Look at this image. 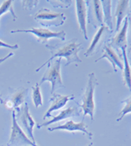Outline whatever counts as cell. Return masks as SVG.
<instances>
[{
  "label": "cell",
  "mask_w": 131,
  "mask_h": 146,
  "mask_svg": "<svg viewBox=\"0 0 131 146\" xmlns=\"http://www.w3.org/2000/svg\"><path fill=\"white\" fill-rule=\"evenodd\" d=\"M81 46H82V44L77 43L76 40H72L71 42L67 43L65 45L58 48L57 52L52 53L51 58L47 62H45L44 64H42L38 69H36V72H39L46 65H48V66H50V62L56 58H66L67 62L66 63V66H68L69 64H71V63L82 62V60L79 57V52L81 50Z\"/></svg>",
  "instance_id": "obj_1"
},
{
  "label": "cell",
  "mask_w": 131,
  "mask_h": 146,
  "mask_svg": "<svg viewBox=\"0 0 131 146\" xmlns=\"http://www.w3.org/2000/svg\"><path fill=\"white\" fill-rule=\"evenodd\" d=\"M98 85V81L95 73H89L85 94L82 98V104L79 105L83 110L84 117L89 115L92 121H93L94 119V112H95L94 92Z\"/></svg>",
  "instance_id": "obj_2"
},
{
  "label": "cell",
  "mask_w": 131,
  "mask_h": 146,
  "mask_svg": "<svg viewBox=\"0 0 131 146\" xmlns=\"http://www.w3.org/2000/svg\"><path fill=\"white\" fill-rule=\"evenodd\" d=\"M38 146L37 144L32 142V140L28 138V136L21 129L17 121L16 111L12 112V131L10 138L7 142V146Z\"/></svg>",
  "instance_id": "obj_3"
},
{
  "label": "cell",
  "mask_w": 131,
  "mask_h": 146,
  "mask_svg": "<svg viewBox=\"0 0 131 146\" xmlns=\"http://www.w3.org/2000/svg\"><path fill=\"white\" fill-rule=\"evenodd\" d=\"M61 61L62 58L55 60L50 66H48V69L44 73V76L39 83V85L43 84L44 82L48 81L52 85L51 94H53L54 91L59 88H65L63 81L61 76Z\"/></svg>",
  "instance_id": "obj_4"
},
{
  "label": "cell",
  "mask_w": 131,
  "mask_h": 146,
  "mask_svg": "<svg viewBox=\"0 0 131 146\" xmlns=\"http://www.w3.org/2000/svg\"><path fill=\"white\" fill-rule=\"evenodd\" d=\"M34 18L44 27H60L64 24L66 16L63 13H55L47 8H42L37 12Z\"/></svg>",
  "instance_id": "obj_5"
},
{
  "label": "cell",
  "mask_w": 131,
  "mask_h": 146,
  "mask_svg": "<svg viewBox=\"0 0 131 146\" xmlns=\"http://www.w3.org/2000/svg\"><path fill=\"white\" fill-rule=\"evenodd\" d=\"M11 33H30L34 35L39 42L46 43L48 40L52 38H58L64 41L66 40V32L64 31H61L58 32H54L48 29L44 28H31L27 30H13Z\"/></svg>",
  "instance_id": "obj_6"
},
{
  "label": "cell",
  "mask_w": 131,
  "mask_h": 146,
  "mask_svg": "<svg viewBox=\"0 0 131 146\" xmlns=\"http://www.w3.org/2000/svg\"><path fill=\"white\" fill-rule=\"evenodd\" d=\"M18 113H19L18 117H19L20 121L21 123L22 127H24V129L26 130V133L27 134L28 138L31 139L32 142L36 144L34 135H33V130H34V127L35 126V121L33 119V117L30 113L29 107H28V104L26 103L25 104V105L20 109Z\"/></svg>",
  "instance_id": "obj_7"
},
{
  "label": "cell",
  "mask_w": 131,
  "mask_h": 146,
  "mask_svg": "<svg viewBox=\"0 0 131 146\" xmlns=\"http://www.w3.org/2000/svg\"><path fill=\"white\" fill-rule=\"evenodd\" d=\"M87 3L84 0H76L75 7H76V15L78 21L79 27L80 31L82 32L85 40H88L87 33Z\"/></svg>",
  "instance_id": "obj_8"
},
{
  "label": "cell",
  "mask_w": 131,
  "mask_h": 146,
  "mask_svg": "<svg viewBox=\"0 0 131 146\" xmlns=\"http://www.w3.org/2000/svg\"><path fill=\"white\" fill-rule=\"evenodd\" d=\"M48 131H70V132H75V131H81L85 135H87L90 139L93 136V134L89 132L87 129V126L84 121H80V122H75L72 120H70L68 121H66L65 124L63 125H60V126H55V127H49Z\"/></svg>",
  "instance_id": "obj_9"
},
{
  "label": "cell",
  "mask_w": 131,
  "mask_h": 146,
  "mask_svg": "<svg viewBox=\"0 0 131 146\" xmlns=\"http://www.w3.org/2000/svg\"><path fill=\"white\" fill-rule=\"evenodd\" d=\"M75 99V95L71 94V95H62V94H53L50 101H51V105L48 108V111L46 112L45 115L44 116V120L46 118L51 117V113L53 111L58 110L60 108H63L66 104H67L68 101L73 100Z\"/></svg>",
  "instance_id": "obj_10"
},
{
  "label": "cell",
  "mask_w": 131,
  "mask_h": 146,
  "mask_svg": "<svg viewBox=\"0 0 131 146\" xmlns=\"http://www.w3.org/2000/svg\"><path fill=\"white\" fill-rule=\"evenodd\" d=\"M103 58H106L110 62L115 72L117 71V68L120 70H123V66H124L123 62L120 60L117 53L114 51V49L110 45H105L103 48V54L95 62H98Z\"/></svg>",
  "instance_id": "obj_11"
},
{
  "label": "cell",
  "mask_w": 131,
  "mask_h": 146,
  "mask_svg": "<svg viewBox=\"0 0 131 146\" xmlns=\"http://www.w3.org/2000/svg\"><path fill=\"white\" fill-rule=\"evenodd\" d=\"M128 29H129V17L127 16L124 21V24L120 31L111 40V44L120 49L126 48L128 39Z\"/></svg>",
  "instance_id": "obj_12"
},
{
  "label": "cell",
  "mask_w": 131,
  "mask_h": 146,
  "mask_svg": "<svg viewBox=\"0 0 131 146\" xmlns=\"http://www.w3.org/2000/svg\"><path fill=\"white\" fill-rule=\"evenodd\" d=\"M79 115V111L77 108H75V107H70V108H67L64 110L61 111V113H59L58 116L54 117L51 121H48L44 122L42 125L39 126V129H40L41 127H44V126H49L50 124L52 123H55L57 121H62V120L66 119L68 117H76Z\"/></svg>",
  "instance_id": "obj_13"
},
{
  "label": "cell",
  "mask_w": 131,
  "mask_h": 146,
  "mask_svg": "<svg viewBox=\"0 0 131 146\" xmlns=\"http://www.w3.org/2000/svg\"><path fill=\"white\" fill-rule=\"evenodd\" d=\"M129 1L128 0H120L117 2V6L116 10V31L117 32L120 30L121 23L123 22L124 18L127 17L128 8H129Z\"/></svg>",
  "instance_id": "obj_14"
},
{
  "label": "cell",
  "mask_w": 131,
  "mask_h": 146,
  "mask_svg": "<svg viewBox=\"0 0 131 146\" xmlns=\"http://www.w3.org/2000/svg\"><path fill=\"white\" fill-rule=\"evenodd\" d=\"M111 1L103 0L101 1L103 13V23L106 24V27L110 31L113 30V23L111 17Z\"/></svg>",
  "instance_id": "obj_15"
},
{
  "label": "cell",
  "mask_w": 131,
  "mask_h": 146,
  "mask_svg": "<svg viewBox=\"0 0 131 146\" xmlns=\"http://www.w3.org/2000/svg\"><path fill=\"white\" fill-rule=\"evenodd\" d=\"M122 55H123V79H124L125 86L129 88V90H131V66L129 62V58L126 53V48L121 49Z\"/></svg>",
  "instance_id": "obj_16"
},
{
  "label": "cell",
  "mask_w": 131,
  "mask_h": 146,
  "mask_svg": "<svg viewBox=\"0 0 131 146\" xmlns=\"http://www.w3.org/2000/svg\"><path fill=\"white\" fill-rule=\"evenodd\" d=\"M26 93H27V90L26 89H22L19 91L16 92V93L13 94L11 98V104L13 108H14L15 111L17 112H19L20 111V106L24 103V100L26 98Z\"/></svg>",
  "instance_id": "obj_17"
},
{
  "label": "cell",
  "mask_w": 131,
  "mask_h": 146,
  "mask_svg": "<svg viewBox=\"0 0 131 146\" xmlns=\"http://www.w3.org/2000/svg\"><path fill=\"white\" fill-rule=\"evenodd\" d=\"M106 28H107V27H105V26H101V27L98 29L97 33L95 34V35L93 36V39L92 40L91 44H90V45L89 47V48H88L87 51L85 52V57H89V56H90L92 53H93V51L95 50L96 47L98 45V42L100 41L101 38H102V35H103V34Z\"/></svg>",
  "instance_id": "obj_18"
},
{
  "label": "cell",
  "mask_w": 131,
  "mask_h": 146,
  "mask_svg": "<svg viewBox=\"0 0 131 146\" xmlns=\"http://www.w3.org/2000/svg\"><path fill=\"white\" fill-rule=\"evenodd\" d=\"M32 100L36 108L43 105V97L40 92L39 83H36L35 86L32 87Z\"/></svg>",
  "instance_id": "obj_19"
},
{
  "label": "cell",
  "mask_w": 131,
  "mask_h": 146,
  "mask_svg": "<svg viewBox=\"0 0 131 146\" xmlns=\"http://www.w3.org/2000/svg\"><path fill=\"white\" fill-rule=\"evenodd\" d=\"M93 9H94V14H95L96 19L101 26H103V13L101 1L94 0L93 1Z\"/></svg>",
  "instance_id": "obj_20"
},
{
  "label": "cell",
  "mask_w": 131,
  "mask_h": 146,
  "mask_svg": "<svg viewBox=\"0 0 131 146\" xmlns=\"http://www.w3.org/2000/svg\"><path fill=\"white\" fill-rule=\"evenodd\" d=\"M7 13H11L13 18L14 19L17 18V16L13 10V1H11V0H7V1L3 2L2 5L0 6V17Z\"/></svg>",
  "instance_id": "obj_21"
},
{
  "label": "cell",
  "mask_w": 131,
  "mask_h": 146,
  "mask_svg": "<svg viewBox=\"0 0 131 146\" xmlns=\"http://www.w3.org/2000/svg\"><path fill=\"white\" fill-rule=\"evenodd\" d=\"M122 104H124V106L122 108L120 113H119V117L116 119V121L119 122L120 121L124 118V117L125 115L131 113V96H130L129 98H127L126 100H124Z\"/></svg>",
  "instance_id": "obj_22"
},
{
  "label": "cell",
  "mask_w": 131,
  "mask_h": 146,
  "mask_svg": "<svg viewBox=\"0 0 131 146\" xmlns=\"http://www.w3.org/2000/svg\"><path fill=\"white\" fill-rule=\"evenodd\" d=\"M0 48H12V49H17L19 48V46L17 44L12 45V44H7V43L0 40Z\"/></svg>",
  "instance_id": "obj_23"
},
{
  "label": "cell",
  "mask_w": 131,
  "mask_h": 146,
  "mask_svg": "<svg viewBox=\"0 0 131 146\" xmlns=\"http://www.w3.org/2000/svg\"><path fill=\"white\" fill-rule=\"evenodd\" d=\"M22 3H23V5L25 6L27 8H33L32 4L33 5H34V6H36V5H38V3H39V1H22Z\"/></svg>",
  "instance_id": "obj_24"
},
{
  "label": "cell",
  "mask_w": 131,
  "mask_h": 146,
  "mask_svg": "<svg viewBox=\"0 0 131 146\" xmlns=\"http://www.w3.org/2000/svg\"><path fill=\"white\" fill-rule=\"evenodd\" d=\"M13 54L14 53H8L7 55H6L4 58H0V64L2 63V62H5L7 59H8L9 58H11L12 56H13Z\"/></svg>",
  "instance_id": "obj_25"
},
{
  "label": "cell",
  "mask_w": 131,
  "mask_h": 146,
  "mask_svg": "<svg viewBox=\"0 0 131 146\" xmlns=\"http://www.w3.org/2000/svg\"><path fill=\"white\" fill-rule=\"evenodd\" d=\"M128 32H129V34H130V38H129V40H130V44H131V24H130V31H129V29H128Z\"/></svg>",
  "instance_id": "obj_26"
},
{
  "label": "cell",
  "mask_w": 131,
  "mask_h": 146,
  "mask_svg": "<svg viewBox=\"0 0 131 146\" xmlns=\"http://www.w3.org/2000/svg\"><path fill=\"white\" fill-rule=\"evenodd\" d=\"M0 104H4V102H3V99L1 98V96H0Z\"/></svg>",
  "instance_id": "obj_27"
},
{
  "label": "cell",
  "mask_w": 131,
  "mask_h": 146,
  "mask_svg": "<svg viewBox=\"0 0 131 146\" xmlns=\"http://www.w3.org/2000/svg\"><path fill=\"white\" fill-rule=\"evenodd\" d=\"M88 146H93V143H90V144H89Z\"/></svg>",
  "instance_id": "obj_28"
}]
</instances>
